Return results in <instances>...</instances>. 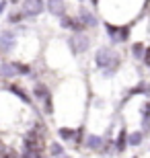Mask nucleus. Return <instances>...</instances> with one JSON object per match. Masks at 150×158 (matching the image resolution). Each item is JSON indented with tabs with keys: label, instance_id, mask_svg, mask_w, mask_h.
<instances>
[{
	"label": "nucleus",
	"instance_id": "b1692460",
	"mask_svg": "<svg viewBox=\"0 0 150 158\" xmlns=\"http://www.w3.org/2000/svg\"><path fill=\"white\" fill-rule=\"evenodd\" d=\"M84 140H87V138H84V129H82V127H78V129H76V138H74V144H76V146H80V144H82Z\"/></svg>",
	"mask_w": 150,
	"mask_h": 158
},
{
	"label": "nucleus",
	"instance_id": "393cba45",
	"mask_svg": "<svg viewBox=\"0 0 150 158\" xmlns=\"http://www.w3.org/2000/svg\"><path fill=\"white\" fill-rule=\"evenodd\" d=\"M142 60H144V64H146V66H150V45L146 47V52H144V58H142Z\"/></svg>",
	"mask_w": 150,
	"mask_h": 158
},
{
	"label": "nucleus",
	"instance_id": "7ed1b4c3",
	"mask_svg": "<svg viewBox=\"0 0 150 158\" xmlns=\"http://www.w3.org/2000/svg\"><path fill=\"white\" fill-rule=\"evenodd\" d=\"M68 45H70V49H72V53L78 56V53L88 52V47H91V39H88L84 33H80V35H72V37H68Z\"/></svg>",
	"mask_w": 150,
	"mask_h": 158
},
{
	"label": "nucleus",
	"instance_id": "7c9ffc66",
	"mask_svg": "<svg viewBox=\"0 0 150 158\" xmlns=\"http://www.w3.org/2000/svg\"><path fill=\"white\" fill-rule=\"evenodd\" d=\"M132 158H138V156H132Z\"/></svg>",
	"mask_w": 150,
	"mask_h": 158
},
{
	"label": "nucleus",
	"instance_id": "c85d7f7f",
	"mask_svg": "<svg viewBox=\"0 0 150 158\" xmlns=\"http://www.w3.org/2000/svg\"><path fill=\"white\" fill-rule=\"evenodd\" d=\"M11 2H12V4H17V2H19V0H11Z\"/></svg>",
	"mask_w": 150,
	"mask_h": 158
},
{
	"label": "nucleus",
	"instance_id": "39448f33",
	"mask_svg": "<svg viewBox=\"0 0 150 158\" xmlns=\"http://www.w3.org/2000/svg\"><path fill=\"white\" fill-rule=\"evenodd\" d=\"M45 8V2L43 0H25L23 2V15L25 19H35L37 15H41Z\"/></svg>",
	"mask_w": 150,
	"mask_h": 158
},
{
	"label": "nucleus",
	"instance_id": "aec40b11",
	"mask_svg": "<svg viewBox=\"0 0 150 158\" xmlns=\"http://www.w3.org/2000/svg\"><path fill=\"white\" fill-rule=\"evenodd\" d=\"M105 31H107V35H109L113 41H117V37H119V27H117V25L105 23Z\"/></svg>",
	"mask_w": 150,
	"mask_h": 158
},
{
	"label": "nucleus",
	"instance_id": "c756f323",
	"mask_svg": "<svg viewBox=\"0 0 150 158\" xmlns=\"http://www.w3.org/2000/svg\"><path fill=\"white\" fill-rule=\"evenodd\" d=\"M2 148H4V144H2V142H0V150H2Z\"/></svg>",
	"mask_w": 150,
	"mask_h": 158
},
{
	"label": "nucleus",
	"instance_id": "f3484780",
	"mask_svg": "<svg viewBox=\"0 0 150 158\" xmlns=\"http://www.w3.org/2000/svg\"><path fill=\"white\" fill-rule=\"evenodd\" d=\"M60 138H62V142H70V140H74L76 138V129L72 127H60Z\"/></svg>",
	"mask_w": 150,
	"mask_h": 158
},
{
	"label": "nucleus",
	"instance_id": "9d476101",
	"mask_svg": "<svg viewBox=\"0 0 150 158\" xmlns=\"http://www.w3.org/2000/svg\"><path fill=\"white\" fill-rule=\"evenodd\" d=\"M127 146H130V144H127V131L126 129H119V134H117V138H115V152L123 154Z\"/></svg>",
	"mask_w": 150,
	"mask_h": 158
},
{
	"label": "nucleus",
	"instance_id": "4468645a",
	"mask_svg": "<svg viewBox=\"0 0 150 158\" xmlns=\"http://www.w3.org/2000/svg\"><path fill=\"white\" fill-rule=\"evenodd\" d=\"M132 56L136 60H142L144 58V52H146V43H142V41H136V43H132Z\"/></svg>",
	"mask_w": 150,
	"mask_h": 158
},
{
	"label": "nucleus",
	"instance_id": "a878e982",
	"mask_svg": "<svg viewBox=\"0 0 150 158\" xmlns=\"http://www.w3.org/2000/svg\"><path fill=\"white\" fill-rule=\"evenodd\" d=\"M142 115H150V101L142 105Z\"/></svg>",
	"mask_w": 150,
	"mask_h": 158
},
{
	"label": "nucleus",
	"instance_id": "bb28decb",
	"mask_svg": "<svg viewBox=\"0 0 150 158\" xmlns=\"http://www.w3.org/2000/svg\"><path fill=\"white\" fill-rule=\"evenodd\" d=\"M4 8H6V0H0V15L4 12Z\"/></svg>",
	"mask_w": 150,
	"mask_h": 158
},
{
	"label": "nucleus",
	"instance_id": "ddd939ff",
	"mask_svg": "<svg viewBox=\"0 0 150 158\" xmlns=\"http://www.w3.org/2000/svg\"><path fill=\"white\" fill-rule=\"evenodd\" d=\"M47 150H49V156H52V158H62L64 154H66L64 144H60V142H52V144L47 146Z\"/></svg>",
	"mask_w": 150,
	"mask_h": 158
},
{
	"label": "nucleus",
	"instance_id": "cd10ccee",
	"mask_svg": "<svg viewBox=\"0 0 150 158\" xmlns=\"http://www.w3.org/2000/svg\"><path fill=\"white\" fill-rule=\"evenodd\" d=\"M91 2H92V4H95V6H97V2H99V0H91Z\"/></svg>",
	"mask_w": 150,
	"mask_h": 158
},
{
	"label": "nucleus",
	"instance_id": "20e7f679",
	"mask_svg": "<svg viewBox=\"0 0 150 158\" xmlns=\"http://www.w3.org/2000/svg\"><path fill=\"white\" fill-rule=\"evenodd\" d=\"M60 27H62V29H70L74 35H80V33H84V29H87L78 17H68V15H64V17L60 19Z\"/></svg>",
	"mask_w": 150,
	"mask_h": 158
},
{
	"label": "nucleus",
	"instance_id": "6ab92c4d",
	"mask_svg": "<svg viewBox=\"0 0 150 158\" xmlns=\"http://www.w3.org/2000/svg\"><path fill=\"white\" fill-rule=\"evenodd\" d=\"M12 64H15L17 74H23V76H29L31 74V66L29 64H23V62H12Z\"/></svg>",
	"mask_w": 150,
	"mask_h": 158
},
{
	"label": "nucleus",
	"instance_id": "1a4fd4ad",
	"mask_svg": "<svg viewBox=\"0 0 150 158\" xmlns=\"http://www.w3.org/2000/svg\"><path fill=\"white\" fill-rule=\"evenodd\" d=\"M78 19L82 21V25H84V27H97V17H95L91 10H87L84 6H80V8H78Z\"/></svg>",
	"mask_w": 150,
	"mask_h": 158
},
{
	"label": "nucleus",
	"instance_id": "5701e85b",
	"mask_svg": "<svg viewBox=\"0 0 150 158\" xmlns=\"http://www.w3.org/2000/svg\"><path fill=\"white\" fill-rule=\"evenodd\" d=\"M41 103H43V111H45L47 115H52V113H54V105H52V94H49L47 99H43Z\"/></svg>",
	"mask_w": 150,
	"mask_h": 158
},
{
	"label": "nucleus",
	"instance_id": "6e6552de",
	"mask_svg": "<svg viewBox=\"0 0 150 158\" xmlns=\"http://www.w3.org/2000/svg\"><path fill=\"white\" fill-rule=\"evenodd\" d=\"M47 10L52 12L54 17L62 19L66 15V2L64 0H47Z\"/></svg>",
	"mask_w": 150,
	"mask_h": 158
},
{
	"label": "nucleus",
	"instance_id": "f8f14e48",
	"mask_svg": "<svg viewBox=\"0 0 150 158\" xmlns=\"http://www.w3.org/2000/svg\"><path fill=\"white\" fill-rule=\"evenodd\" d=\"M17 74L12 62H0V78H12Z\"/></svg>",
	"mask_w": 150,
	"mask_h": 158
},
{
	"label": "nucleus",
	"instance_id": "2eb2a0df",
	"mask_svg": "<svg viewBox=\"0 0 150 158\" xmlns=\"http://www.w3.org/2000/svg\"><path fill=\"white\" fill-rule=\"evenodd\" d=\"M33 97H37V99H41V101L47 99V97H49V88H47L45 84H41V82L35 84L33 86Z\"/></svg>",
	"mask_w": 150,
	"mask_h": 158
},
{
	"label": "nucleus",
	"instance_id": "423d86ee",
	"mask_svg": "<svg viewBox=\"0 0 150 158\" xmlns=\"http://www.w3.org/2000/svg\"><path fill=\"white\" fill-rule=\"evenodd\" d=\"M84 146L91 150V152H101L105 146V138L103 135H87V140H84Z\"/></svg>",
	"mask_w": 150,
	"mask_h": 158
},
{
	"label": "nucleus",
	"instance_id": "9b49d317",
	"mask_svg": "<svg viewBox=\"0 0 150 158\" xmlns=\"http://www.w3.org/2000/svg\"><path fill=\"white\" fill-rule=\"evenodd\" d=\"M6 88H8V90H11L12 94H17V97H19L21 101H23V103H29V105L33 103V101H31V97H29L27 93H25V88H23V86H19V84H8Z\"/></svg>",
	"mask_w": 150,
	"mask_h": 158
},
{
	"label": "nucleus",
	"instance_id": "dca6fc26",
	"mask_svg": "<svg viewBox=\"0 0 150 158\" xmlns=\"http://www.w3.org/2000/svg\"><path fill=\"white\" fill-rule=\"evenodd\" d=\"M142 140H144V131H134V134L127 135V144H130L132 148L140 146V144H142Z\"/></svg>",
	"mask_w": 150,
	"mask_h": 158
},
{
	"label": "nucleus",
	"instance_id": "f257e3e1",
	"mask_svg": "<svg viewBox=\"0 0 150 158\" xmlns=\"http://www.w3.org/2000/svg\"><path fill=\"white\" fill-rule=\"evenodd\" d=\"M95 64H97V68L103 70L105 76L109 78L115 74V70L121 66V58L111 47H99L97 53H95Z\"/></svg>",
	"mask_w": 150,
	"mask_h": 158
},
{
	"label": "nucleus",
	"instance_id": "f03ea898",
	"mask_svg": "<svg viewBox=\"0 0 150 158\" xmlns=\"http://www.w3.org/2000/svg\"><path fill=\"white\" fill-rule=\"evenodd\" d=\"M23 150H31V152H45V135L37 134V131H27L23 138Z\"/></svg>",
	"mask_w": 150,
	"mask_h": 158
},
{
	"label": "nucleus",
	"instance_id": "412c9836",
	"mask_svg": "<svg viewBox=\"0 0 150 158\" xmlns=\"http://www.w3.org/2000/svg\"><path fill=\"white\" fill-rule=\"evenodd\" d=\"M130 39V25H123L119 27V37H117V43H126Z\"/></svg>",
	"mask_w": 150,
	"mask_h": 158
},
{
	"label": "nucleus",
	"instance_id": "a211bd4d",
	"mask_svg": "<svg viewBox=\"0 0 150 158\" xmlns=\"http://www.w3.org/2000/svg\"><path fill=\"white\" fill-rule=\"evenodd\" d=\"M0 158H21V152H17L15 148H11V146L4 144V148L0 150Z\"/></svg>",
	"mask_w": 150,
	"mask_h": 158
},
{
	"label": "nucleus",
	"instance_id": "4be33fe9",
	"mask_svg": "<svg viewBox=\"0 0 150 158\" xmlns=\"http://www.w3.org/2000/svg\"><path fill=\"white\" fill-rule=\"evenodd\" d=\"M23 19H25L23 10H21V12H11V15H8V23H11V25H17V23H21Z\"/></svg>",
	"mask_w": 150,
	"mask_h": 158
},
{
	"label": "nucleus",
	"instance_id": "0eeeda50",
	"mask_svg": "<svg viewBox=\"0 0 150 158\" xmlns=\"http://www.w3.org/2000/svg\"><path fill=\"white\" fill-rule=\"evenodd\" d=\"M12 49H15V35H12V31H4L0 35V52L11 53Z\"/></svg>",
	"mask_w": 150,
	"mask_h": 158
}]
</instances>
